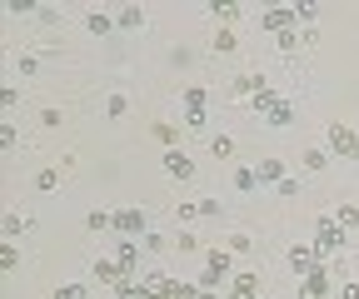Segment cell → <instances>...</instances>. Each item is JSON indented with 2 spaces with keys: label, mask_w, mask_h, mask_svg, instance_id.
<instances>
[{
  "label": "cell",
  "mask_w": 359,
  "mask_h": 299,
  "mask_svg": "<svg viewBox=\"0 0 359 299\" xmlns=\"http://www.w3.org/2000/svg\"><path fill=\"white\" fill-rule=\"evenodd\" d=\"M255 110L264 115V125H290V120H294V105H290L285 95H269V90L255 100Z\"/></svg>",
  "instance_id": "1"
},
{
  "label": "cell",
  "mask_w": 359,
  "mask_h": 299,
  "mask_svg": "<svg viewBox=\"0 0 359 299\" xmlns=\"http://www.w3.org/2000/svg\"><path fill=\"white\" fill-rule=\"evenodd\" d=\"M344 244V225L339 220H320V235H314V249H320V260H334Z\"/></svg>",
  "instance_id": "2"
},
{
  "label": "cell",
  "mask_w": 359,
  "mask_h": 299,
  "mask_svg": "<svg viewBox=\"0 0 359 299\" xmlns=\"http://www.w3.org/2000/svg\"><path fill=\"white\" fill-rule=\"evenodd\" d=\"M224 274H230V254H224V249H210V260H205V274H200V289H215Z\"/></svg>",
  "instance_id": "3"
},
{
  "label": "cell",
  "mask_w": 359,
  "mask_h": 299,
  "mask_svg": "<svg viewBox=\"0 0 359 299\" xmlns=\"http://www.w3.org/2000/svg\"><path fill=\"white\" fill-rule=\"evenodd\" d=\"M320 265H325V260H320V249H314V244H294V249H290V270H294L299 279H304L309 270H320Z\"/></svg>",
  "instance_id": "4"
},
{
  "label": "cell",
  "mask_w": 359,
  "mask_h": 299,
  "mask_svg": "<svg viewBox=\"0 0 359 299\" xmlns=\"http://www.w3.org/2000/svg\"><path fill=\"white\" fill-rule=\"evenodd\" d=\"M330 150L344 155V160H359V135L349 130V125H334V130H330Z\"/></svg>",
  "instance_id": "5"
},
{
  "label": "cell",
  "mask_w": 359,
  "mask_h": 299,
  "mask_svg": "<svg viewBox=\"0 0 359 299\" xmlns=\"http://www.w3.org/2000/svg\"><path fill=\"white\" fill-rule=\"evenodd\" d=\"M325 289H330V265H320V270H309V274H304L299 299H325Z\"/></svg>",
  "instance_id": "6"
},
{
  "label": "cell",
  "mask_w": 359,
  "mask_h": 299,
  "mask_svg": "<svg viewBox=\"0 0 359 299\" xmlns=\"http://www.w3.org/2000/svg\"><path fill=\"white\" fill-rule=\"evenodd\" d=\"M165 169H170L175 180H195V160L180 155V150H165Z\"/></svg>",
  "instance_id": "7"
},
{
  "label": "cell",
  "mask_w": 359,
  "mask_h": 299,
  "mask_svg": "<svg viewBox=\"0 0 359 299\" xmlns=\"http://www.w3.org/2000/svg\"><path fill=\"white\" fill-rule=\"evenodd\" d=\"M115 230H120L125 239L145 235V215H140V209H120V215H115Z\"/></svg>",
  "instance_id": "8"
},
{
  "label": "cell",
  "mask_w": 359,
  "mask_h": 299,
  "mask_svg": "<svg viewBox=\"0 0 359 299\" xmlns=\"http://www.w3.org/2000/svg\"><path fill=\"white\" fill-rule=\"evenodd\" d=\"M205 100H210L205 90H185V120L195 125V130H200V125H205Z\"/></svg>",
  "instance_id": "9"
},
{
  "label": "cell",
  "mask_w": 359,
  "mask_h": 299,
  "mask_svg": "<svg viewBox=\"0 0 359 299\" xmlns=\"http://www.w3.org/2000/svg\"><path fill=\"white\" fill-rule=\"evenodd\" d=\"M135 265H140V254H135V239H125L120 244V254H115V270H120V284L135 274Z\"/></svg>",
  "instance_id": "10"
},
{
  "label": "cell",
  "mask_w": 359,
  "mask_h": 299,
  "mask_svg": "<svg viewBox=\"0 0 359 299\" xmlns=\"http://www.w3.org/2000/svg\"><path fill=\"white\" fill-rule=\"evenodd\" d=\"M259 25H264V30H275V35H285V30L294 25V11H264Z\"/></svg>",
  "instance_id": "11"
},
{
  "label": "cell",
  "mask_w": 359,
  "mask_h": 299,
  "mask_svg": "<svg viewBox=\"0 0 359 299\" xmlns=\"http://www.w3.org/2000/svg\"><path fill=\"white\" fill-rule=\"evenodd\" d=\"M255 289H259V279H255V274H240V279L230 284V299H255Z\"/></svg>",
  "instance_id": "12"
},
{
  "label": "cell",
  "mask_w": 359,
  "mask_h": 299,
  "mask_svg": "<svg viewBox=\"0 0 359 299\" xmlns=\"http://www.w3.org/2000/svg\"><path fill=\"white\" fill-rule=\"evenodd\" d=\"M120 299H160V294H150L145 284H135V279H125V284H120Z\"/></svg>",
  "instance_id": "13"
},
{
  "label": "cell",
  "mask_w": 359,
  "mask_h": 299,
  "mask_svg": "<svg viewBox=\"0 0 359 299\" xmlns=\"http://www.w3.org/2000/svg\"><path fill=\"white\" fill-rule=\"evenodd\" d=\"M30 230V215H20V209H11L6 215V235H25Z\"/></svg>",
  "instance_id": "14"
},
{
  "label": "cell",
  "mask_w": 359,
  "mask_h": 299,
  "mask_svg": "<svg viewBox=\"0 0 359 299\" xmlns=\"http://www.w3.org/2000/svg\"><path fill=\"white\" fill-rule=\"evenodd\" d=\"M210 150H215V160H230V155H235V140H230V135H215Z\"/></svg>",
  "instance_id": "15"
},
{
  "label": "cell",
  "mask_w": 359,
  "mask_h": 299,
  "mask_svg": "<svg viewBox=\"0 0 359 299\" xmlns=\"http://www.w3.org/2000/svg\"><path fill=\"white\" fill-rule=\"evenodd\" d=\"M255 175H259V180H280V175H285V165H280V160H259Z\"/></svg>",
  "instance_id": "16"
},
{
  "label": "cell",
  "mask_w": 359,
  "mask_h": 299,
  "mask_svg": "<svg viewBox=\"0 0 359 299\" xmlns=\"http://www.w3.org/2000/svg\"><path fill=\"white\" fill-rule=\"evenodd\" d=\"M95 274H100L105 284H120V270H115V260H95Z\"/></svg>",
  "instance_id": "17"
},
{
  "label": "cell",
  "mask_w": 359,
  "mask_h": 299,
  "mask_svg": "<svg viewBox=\"0 0 359 299\" xmlns=\"http://www.w3.org/2000/svg\"><path fill=\"white\" fill-rule=\"evenodd\" d=\"M140 284H145V289H150V294H160V299H165V294H170V279H165V274H145V279H140Z\"/></svg>",
  "instance_id": "18"
},
{
  "label": "cell",
  "mask_w": 359,
  "mask_h": 299,
  "mask_svg": "<svg viewBox=\"0 0 359 299\" xmlns=\"http://www.w3.org/2000/svg\"><path fill=\"white\" fill-rule=\"evenodd\" d=\"M165 299H200V284H170Z\"/></svg>",
  "instance_id": "19"
},
{
  "label": "cell",
  "mask_w": 359,
  "mask_h": 299,
  "mask_svg": "<svg viewBox=\"0 0 359 299\" xmlns=\"http://www.w3.org/2000/svg\"><path fill=\"white\" fill-rule=\"evenodd\" d=\"M120 25H125V30H140V25H145V11H135V6H130V11L120 15Z\"/></svg>",
  "instance_id": "20"
},
{
  "label": "cell",
  "mask_w": 359,
  "mask_h": 299,
  "mask_svg": "<svg viewBox=\"0 0 359 299\" xmlns=\"http://www.w3.org/2000/svg\"><path fill=\"white\" fill-rule=\"evenodd\" d=\"M334 220H339L344 230H354V225H359V209H354V204H339V215H334Z\"/></svg>",
  "instance_id": "21"
},
{
  "label": "cell",
  "mask_w": 359,
  "mask_h": 299,
  "mask_svg": "<svg viewBox=\"0 0 359 299\" xmlns=\"http://www.w3.org/2000/svg\"><path fill=\"white\" fill-rule=\"evenodd\" d=\"M85 25H90V30H95V35H105V30H110V25H115V20H110V15H100V11H95V15H85Z\"/></svg>",
  "instance_id": "22"
},
{
  "label": "cell",
  "mask_w": 359,
  "mask_h": 299,
  "mask_svg": "<svg viewBox=\"0 0 359 299\" xmlns=\"http://www.w3.org/2000/svg\"><path fill=\"white\" fill-rule=\"evenodd\" d=\"M55 299H90V294H85V284H60Z\"/></svg>",
  "instance_id": "23"
},
{
  "label": "cell",
  "mask_w": 359,
  "mask_h": 299,
  "mask_svg": "<svg viewBox=\"0 0 359 299\" xmlns=\"http://www.w3.org/2000/svg\"><path fill=\"white\" fill-rule=\"evenodd\" d=\"M255 180H259L255 169H235V185H240V190H255Z\"/></svg>",
  "instance_id": "24"
},
{
  "label": "cell",
  "mask_w": 359,
  "mask_h": 299,
  "mask_svg": "<svg viewBox=\"0 0 359 299\" xmlns=\"http://www.w3.org/2000/svg\"><path fill=\"white\" fill-rule=\"evenodd\" d=\"M294 46H299V35H294V30H285V35H280V50H285V55H294Z\"/></svg>",
  "instance_id": "25"
},
{
  "label": "cell",
  "mask_w": 359,
  "mask_h": 299,
  "mask_svg": "<svg viewBox=\"0 0 359 299\" xmlns=\"http://www.w3.org/2000/svg\"><path fill=\"white\" fill-rule=\"evenodd\" d=\"M200 215L205 220H219V200H200Z\"/></svg>",
  "instance_id": "26"
},
{
  "label": "cell",
  "mask_w": 359,
  "mask_h": 299,
  "mask_svg": "<svg viewBox=\"0 0 359 299\" xmlns=\"http://www.w3.org/2000/svg\"><path fill=\"white\" fill-rule=\"evenodd\" d=\"M339 299H359V284H344V289H339Z\"/></svg>",
  "instance_id": "27"
},
{
  "label": "cell",
  "mask_w": 359,
  "mask_h": 299,
  "mask_svg": "<svg viewBox=\"0 0 359 299\" xmlns=\"http://www.w3.org/2000/svg\"><path fill=\"white\" fill-rule=\"evenodd\" d=\"M200 299H215V289H200Z\"/></svg>",
  "instance_id": "28"
}]
</instances>
